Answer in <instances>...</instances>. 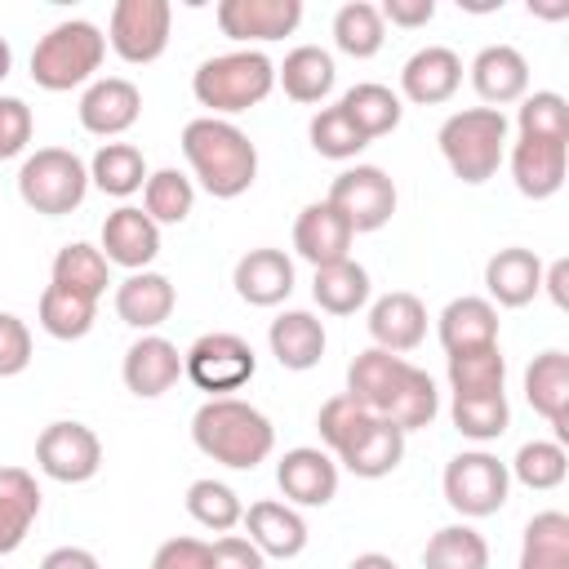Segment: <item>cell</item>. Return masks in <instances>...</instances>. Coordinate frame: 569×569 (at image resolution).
Listing matches in <instances>:
<instances>
[{"label": "cell", "mask_w": 569, "mask_h": 569, "mask_svg": "<svg viewBox=\"0 0 569 569\" xmlns=\"http://www.w3.org/2000/svg\"><path fill=\"white\" fill-rule=\"evenodd\" d=\"M338 107L351 116V124L373 142V138H382V133H391L396 124H400V116H405V107H400V93H391L387 84H378V80H365V84H351L342 98H338Z\"/></svg>", "instance_id": "obj_33"}, {"label": "cell", "mask_w": 569, "mask_h": 569, "mask_svg": "<svg viewBox=\"0 0 569 569\" xmlns=\"http://www.w3.org/2000/svg\"><path fill=\"white\" fill-rule=\"evenodd\" d=\"M93 316H98L93 298L67 289V284H53V280L44 284V293H40V329L49 338H62V342L84 338L93 329Z\"/></svg>", "instance_id": "obj_36"}, {"label": "cell", "mask_w": 569, "mask_h": 569, "mask_svg": "<svg viewBox=\"0 0 569 569\" xmlns=\"http://www.w3.org/2000/svg\"><path fill=\"white\" fill-rule=\"evenodd\" d=\"M84 191H89V169L67 147H40L18 169V196H22V204L36 209V213H44V218H62V213L80 209Z\"/></svg>", "instance_id": "obj_7"}, {"label": "cell", "mask_w": 569, "mask_h": 569, "mask_svg": "<svg viewBox=\"0 0 569 569\" xmlns=\"http://www.w3.org/2000/svg\"><path fill=\"white\" fill-rule=\"evenodd\" d=\"M565 169H569V142L556 138H516L511 147V178L516 191L529 200H547L565 187Z\"/></svg>", "instance_id": "obj_17"}, {"label": "cell", "mask_w": 569, "mask_h": 569, "mask_svg": "<svg viewBox=\"0 0 569 569\" xmlns=\"http://www.w3.org/2000/svg\"><path fill=\"white\" fill-rule=\"evenodd\" d=\"M169 27H173L169 0H116L111 22H107V44L124 62L142 67L169 49Z\"/></svg>", "instance_id": "obj_10"}, {"label": "cell", "mask_w": 569, "mask_h": 569, "mask_svg": "<svg viewBox=\"0 0 569 569\" xmlns=\"http://www.w3.org/2000/svg\"><path fill=\"white\" fill-rule=\"evenodd\" d=\"M276 89V62L262 49H231L218 58H204L191 76V93L200 107H209L218 120L258 107Z\"/></svg>", "instance_id": "obj_4"}, {"label": "cell", "mask_w": 569, "mask_h": 569, "mask_svg": "<svg viewBox=\"0 0 569 569\" xmlns=\"http://www.w3.org/2000/svg\"><path fill=\"white\" fill-rule=\"evenodd\" d=\"M449 418L467 440H498L511 427V405L502 391L498 396H453Z\"/></svg>", "instance_id": "obj_45"}, {"label": "cell", "mask_w": 569, "mask_h": 569, "mask_svg": "<svg viewBox=\"0 0 569 569\" xmlns=\"http://www.w3.org/2000/svg\"><path fill=\"white\" fill-rule=\"evenodd\" d=\"M231 284L249 307H280L293 293V262L280 249H249L236 262Z\"/></svg>", "instance_id": "obj_26"}, {"label": "cell", "mask_w": 569, "mask_h": 569, "mask_svg": "<svg viewBox=\"0 0 569 569\" xmlns=\"http://www.w3.org/2000/svg\"><path fill=\"white\" fill-rule=\"evenodd\" d=\"M507 471H511L525 489H556V485H565V476H569V453H565V445H556V440H529V445L516 449V458H511Z\"/></svg>", "instance_id": "obj_46"}, {"label": "cell", "mask_w": 569, "mask_h": 569, "mask_svg": "<svg viewBox=\"0 0 569 569\" xmlns=\"http://www.w3.org/2000/svg\"><path fill=\"white\" fill-rule=\"evenodd\" d=\"M400 458H405V431L378 418V422L365 431V440H360L347 458H338V462H342L351 476H360V480H382V476H391V471L400 467Z\"/></svg>", "instance_id": "obj_40"}, {"label": "cell", "mask_w": 569, "mask_h": 569, "mask_svg": "<svg viewBox=\"0 0 569 569\" xmlns=\"http://www.w3.org/2000/svg\"><path fill=\"white\" fill-rule=\"evenodd\" d=\"M173 284L160 271H129V280L116 284V316L129 329H156L173 316Z\"/></svg>", "instance_id": "obj_28"}, {"label": "cell", "mask_w": 569, "mask_h": 569, "mask_svg": "<svg viewBox=\"0 0 569 569\" xmlns=\"http://www.w3.org/2000/svg\"><path fill=\"white\" fill-rule=\"evenodd\" d=\"M120 378H124V387H129L133 396L156 400V396H164V391L182 378V351H178L169 338H160V333H142V338L124 351Z\"/></svg>", "instance_id": "obj_19"}, {"label": "cell", "mask_w": 569, "mask_h": 569, "mask_svg": "<svg viewBox=\"0 0 569 569\" xmlns=\"http://www.w3.org/2000/svg\"><path fill=\"white\" fill-rule=\"evenodd\" d=\"M378 13L391 27H427L436 18V0H387Z\"/></svg>", "instance_id": "obj_53"}, {"label": "cell", "mask_w": 569, "mask_h": 569, "mask_svg": "<svg viewBox=\"0 0 569 569\" xmlns=\"http://www.w3.org/2000/svg\"><path fill=\"white\" fill-rule=\"evenodd\" d=\"M347 396L360 400L373 418L400 427L405 436L431 427V418L440 413V391L431 373L382 347H369L347 365Z\"/></svg>", "instance_id": "obj_1"}, {"label": "cell", "mask_w": 569, "mask_h": 569, "mask_svg": "<svg viewBox=\"0 0 569 569\" xmlns=\"http://www.w3.org/2000/svg\"><path fill=\"white\" fill-rule=\"evenodd\" d=\"M40 516V485L22 467H0V556L18 551Z\"/></svg>", "instance_id": "obj_29"}, {"label": "cell", "mask_w": 569, "mask_h": 569, "mask_svg": "<svg viewBox=\"0 0 569 569\" xmlns=\"http://www.w3.org/2000/svg\"><path fill=\"white\" fill-rule=\"evenodd\" d=\"M142 116V93L133 80L124 76H107V80H93L80 98V124L98 138H116L124 129H133Z\"/></svg>", "instance_id": "obj_16"}, {"label": "cell", "mask_w": 569, "mask_h": 569, "mask_svg": "<svg viewBox=\"0 0 569 569\" xmlns=\"http://www.w3.org/2000/svg\"><path fill=\"white\" fill-rule=\"evenodd\" d=\"M89 182H93L98 191L124 200V196L142 191V182H147V160H142V151H138L133 142H107V147H98L93 160H89Z\"/></svg>", "instance_id": "obj_35"}, {"label": "cell", "mask_w": 569, "mask_h": 569, "mask_svg": "<svg viewBox=\"0 0 569 569\" xmlns=\"http://www.w3.org/2000/svg\"><path fill=\"white\" fill-rule=\"evenodd\" d=\"M507 382V360L498 347L449 356V391L453 396H498Z\"/></svg>", "instance_id": "obj_43"}, {"label": "cell", "mask_w": 569, "mask_h": 569, "mask_svg": "<svg viewBox=\"0 0 569 569\" xmlns=\"http://www.w3.org/2000/svg\"><path fill=\"white\" fill-rule=\"evenodd\" d=\"M191 209H196V182L187 173H178V169L147 173V182H142V213L156 227H164V222L178 227V222L191 218Z\"/></svg>", "instance_id": "obj_37"}, {"label": "cell", "mask_w": 569, "mask_h": 569, "mask_svg": "<svg viewBox=\"0 0 569 569\" xmlns=\"http://www.w3.org/2000/svg\"><path fill=\"white\" fill-rule=\"evenodd\" d=\"M369 338L373 347L400 356V351H413L422 338H427V307L418 293H382L373 307H369Z\"/></svg>", "instance_id": "obj_22"}, {"label": "cell", "mask_w": 569, "mask_h": 569, "mask_svg": "<svg viewBox=\"0 0 569 569\" xmlns=\"http://www.w3.org/2000/svg\"><path fill=\"white\" fill-rule=\"evenodd\" d=\"M485 289L498 307H525L542 289V258L533 249L507 244L485 262Z\"/></svg>", "instance_id": "obj_25"}, {"label": "cell", "mask_w": 569, "mask_h": 569, "mask_svg": "<svg viewBox=\"0 0 569 569\" xmlns=\"http://www.w3.org/2000/svg\"><path fill=\"white\" fill-rule=\"evenodd\" d=\"M53 284H67V289H76V293L98 302L107 293V284H111V262L102 258V249H93L84 240L62 244L53 253Z\"/></svg>", "instance_id": "obj_39"}, {"label": "cell", "mask_w": 569, "mask_h": 569, "mask_svg": "<svg viewBox=\"0 0 569 569\" xmlns=\"http://www.w3.org/2000/svg\"><path fill=\"white\" fill-rule=\"evenodd\" d=\"M302 22V0H222L218 27L222 36L249 44V40H284Z\"/></svg>", "instance_id": "obj_14"}, {"label": "cell", "mask_w": 569, "mask_h": 569, "mask_svg": "<svg viewBox=\"0 0 569 569\" xmlns=\"http://www.w3.org/2000/svg\"><path fill=\"white\" fill-rule=\"evenodd\" d=\"M276 485L289 507H329L338 493V462L325 449L298 445L276 462Z\"/></svg>", "instance_id": "obj_13"}, {"label": "cell", "mask_w": 569, "mask_h": 569, "mask_svg": "<svg viewBox=\"0 0 569 569\" xmlns=\"http://www.w3.org/2000/svg\"><path fill=\"white\" fill-rule=\"evenodd\" d=\"M542 284H547V293H551L556 307H569V289H565V284H569V262H565V258H556V262L542 271Z\"/></svg>", "instance_id": "obj_55"}, {"label": "cell", "mask_w": 569, "mask_h": 569, "mask_svg": "<svg viewBox=\"0 0 569 569\" xmlns=\"http://www.w3.org/2000/svg\"><path fill=\"white\" fill-rule=\"evenodd\" d=\"M31 365V329L13 316L0 311V378H13Z\"/></svg>", "instance_id": "obj_50"}, {"label": "cell", "mask_w": 569, "mask_h": 569, "mask_svg": "<svg viewBox=\"0 0 569 569\" xmlns=\"http://www.w3.org/2000/svg\"><path fill=\"white\" fill-rule=\"evenodd\" d=\"M276 80H280V89H284L293 102H320V98L333 89L338 67H333V58H329L320 44H298V49H289L284 62L276 67Z\"/></svg>", "instance_id": "obj_31"}, {"label": "cell", "mask_w": 569, "mask_h": 569, "mask_svg": "<svg viewBox=\"0 0 569 569\" xmlns=\"http://www.w3.org/2000/svg\"><path fill=\"white\" fill-rule=\"evenodd\" d=\"M36 462L58 485H84L102 467V440L84 422H71V418L49 422L36 440Z\"/></svg>", "instance_id": "obj_12"}, {"label": "cell", "mask_w": 569, "mask_h": 569, "mask_svg": "<svg viewBox=\"0 0 569 569\" xmlns=\"http://www.w3.org/2000/svg\"><path fill=\"white\" fill-rule=\"evenodd\" d=\"M182 156L191 164V178L213 196V200H236L253 187L258 178V147L249 142L244 129L218 116H196L182 129Z\"/></svg>", "instance_id": "obj_2"}, {"label": "cell", "mask_w": 569, "mask_h": 569, "mask_svg": "<svg viewBox=\"0 0 569 569\" xmlns=\"http://www.w3.org/2000/svg\"><path fill=\"white\" fill-rule=\"evenodd\" d=\"M209 569H267V556L249 538L222 533L209 542Z\"/></svg>", "instance_id": "obj_51"}, {"label": "cell", "mask_w": 569, "mask_h": 569, "mask_svg": "<svg viewBox=\"0 0 569 569\" xmlns=\"http://www.w3.org/2000/svg\"><path fill=\"white\" fill-rule=\"evenodd\" d=\"M160 253V227L138 209V204H120L116 213H107L102 222V258L129 271H147V262H156Z\"/></svg>", "instance_id": "obj_20"}, {"label": "cell", "mask_w": 569, "mask_h": 569, "mask_svg": "<svg viewBox=\"0 0 569 569\" xmlns=\"http://www.w3.org/2000/svg\"><path fill=\"white\" fill-rule=\"evenodd\" d=\"M151 569H209V542L200 538H169L156 547Z\"/></svg>", "instance_id": "obj_52"}, {"label": "cell", "mask_w": 569, "mask_h": 569, "mask_svg": "<svg viewBox=\"0 0 569 569\" xmlns=\"http://www.w3.org/2000/svg\"><path fill=\"white\" fill-rule=\"evenodd\" d=\"M311 298H316L320 311H329V316H356V311L369 302V271H365L356 258L316 267Z\"/></svg>", "instance_id": "obj_32"}, {"label": "cell", "mask_w": 569, "mask_h": 569, "mask_svg": "<svg viewBox=\"0 0 569 569\" xmlns=\"http://www.w3.org/2000/svg\"><path fill=\"white\" fill-rule=\"evenodd\" d=\"M9 67H13V49H9V40L0 36V80L9 76Z\"/></svg>", "instance_id": "obj_57"}, {"label": "cell", "mask_w": 569, "mask_h": 569, "mask_svg": "<svg viewBox=\"0 0 569 569\" xmlns=\"http://www.w3.org/2000/svg\"><path fill=\"white\" fill-rule=\"evenodd\" d=\"M182 373L213 396H227V391H240L253 373H258V356L253 347L240 338V333H200L187 351H182Z\"/></svg>", "instance_id": "obj_9"}, {"label": "cell", "mask_w": 569, "mask_h": 569, "mask_svg": "<svg viewBox=\"0 0 569 569\" xmlns=\"http://www.w3.org/2000/svg\"><path fill=\"white\" fill-rule=\"evenodd\" d=\"M440 347L445 356H458V351H480V347H498V307L489 298H453L445 311H440Z\"/></svg>", "instance_id": "obj_27"}, {"label": "cell", "mask_w": 569, "mask_h": 569, "mask_svg": "<svg viewBox=\"0 0 569 569\" xmlns=\"http://www.w3.org/2000/svg\"><path fill=\"white\" fill-rule=\"evenodd\" d=\"M373 422H378V418H373L360 400H351L347 391H342V396H329V400L320 405V413H316V431H320L325 449L333 453V462L347 458V453L365 440V431H369Z\"/></svg>", "instance_id": "obj_34"}, {"label": "cell", "mask_w": 569, "mask_h": 569, "mask_svg": "<svg viewBox=\"0 0 569 569\" xmlns=\"http://www.w3.org/2000/svg\"><path fill=\"white\" fill-rule=\"evenodd\" d=\"M440 489H445V502H449L458 516L480 520V516L502 511L507 489H511V471H507V462H498L493 453L467 449V453H453V458L445 462Z\"/></svg>", "instance_id": "obj_8"}, {"label": "cell", "mask_w": 569, "mask_h": 569, "mask_svg": "<svg viewBox=\"0 0 569 569\" xmlns=\"http://www.w3.org/2000/svg\"><path fill=\"white\" fill-rule=\"evenodd\" d=\"M307 138H311V147H316L325 160H351V156H360V151L369 147V138L351 124V116H347L338 102L311 116Z\"/></svg>", "instance_id": "obj_47"}, {"label": "cell", "mask_w": 569, "mask_h": 569, "mask_svg": "<svg viewBox=\"0 0 569 569\" xmlns=\"http://www.w3.org/2000/svg\"><path fill=\"white\" fill-rule=\"evenodd\" d=\"M436 142H440V156L453 169V178L480 187L498 173V164L507 156V116L493 107H462L440 124Z\"/></svg>", "instance_id": "obj_5"}, {"label": "cell", "mask_w": 569, "mask_h": 569, "mask_svg": "<svg viewBox=\"0 0 569 569\" xmlns=\"http://www.w3.org/2000/svg\"><path fill=\"white\" fill-rule=\"evenodd\" d=\"M387 40V22L378 13V4L369 0H347L338 13H333V44L347 53V58H373Z\"/></svg>", "instance_id": "obj_42"}, {"label": "cell", "mask_w": 569, "mask_h": 569, "mask_svg": "<svg viewBox=\"0 0 569 569\" xmlns=\"http://www.w3.org/2000/svg\"><path fill=\"white\" fill-rule=\"evenodd\" d=\"M187 511H191V520H196L200 529H209V533H231V529L240 525V516H244L236 489L222 485V480H209V476L187 485Z\"/></svg>", "instance_id": "obj_44"}, {"label": "cell", "mask_w": 569, "mask_h": 569, "mask_svg": "<svg viewBox=\"0 0 569 569\" xmlns=\"http://www.w3.org/2000/svg\"><path fill=\"white\" fill-rule=\"evenodd\" d=\"M267 342H271V356L284 369L302 373V369H316L320 365L329 338H325V325L311 311H280L271 320V329H267Z\"/></svg>", "instance_id": "obj_30"}, {"label": "cell", "mask_w": 569, "mask_h": 569, "mask_svg": "<svg viewBox=\"0 0 569 569\" xmlns=\"http://www.w3.org/2000/svg\"><path fill=\"white\" fill-rule=\"evenodd\" d=\"M462 84V58L449 44H427L400 67V93L418 107H440Z\"/></svg>", "instance_id": "obj_15"}, {"label": "cell", "mask_w": 569, "mask_h": 569, "mask_svg": "<svg viewBox=\"0 0 569 569\" xmlns=\"http://www.w3.org/2000/svg\"><path fill=\"white\" fill-rule=\"evenodd\" d=\"M36 133V120H31V107L22 98H4L0 93V160H13L27 151Z\"/></svg>", "instance_id": "obj_49"}, {"label": "cell", "mask_w": 569, "mask_h": 569, "mask_svg": "<svg viewBox=\"0 0 569 569\" xmlns=\"http://www.w3.org/2000/svg\"><path fill=\"white\" fill-rule=\"evenodd\" d=\"M516 129H520V138H556V142H569V102L556 89L525 93L520 98V111H516Z\"/></svg>", "instance_id": "obj_48"}, {"label": "cell", "mask_w": 569, "mask_h": 569, "mask_svg": "<svg viewBox=\"0 0 569 569\" xmlns=\"http://www.w3.org/2000/svg\"><path fill=\"white\" fill-rule=\"evenodd\" d=\"M191 440L204 458L231 467V471H253L258 462L271 458L276 449V427L262 409L236 396H213L196 409L191 418Z\"/></svg>", "instance_id": "obj_3"}, {"label": "cell", "mask_w": 569, "mask_h": 569, "mask_svg": "<svg viewBox=\"0 0 569 569\" xmlns=\"http://www.w3.org/2000/svg\"><path fill=\"white\" fill-rule=\"evenodd\" d=\"M240 520H244V529H249V542H253L262 556L293 560V556L307 547V520H302L298 507H289V502L262 498V502H253Z\"/></svg>", "instance_id": "obj_24"}, {"label": "cell", "mask_w": 569, "mask_h": 569, "mask_svg": "<svg viewBox=\"0 0 569 569\" xmlns=\"http://www.w3.org/2000/svg\"><path fill=\"white\" fill-rule=\"evenodd\" d=\"M525 396L551 422L556 445L569 440V356L565 351L551 347V351L533 356V365L525 369Z\"/></svg>", "instance_id": "obj_23"}, {"label": "cell", "mask_w": 569, "mask_h": 569, "mask_svg": "<svg viewBox=\"0 0 569 569\" xmlns=\"http://www.w3.org/2000/svg\"><path fill=\"white\" fill-rule=\"evenodd\" d=\"M107 58V36L84 22V18H67L58 27H49L36 49H31V80L49 93H62V89H76L84 84Z\"/></svg>", "instance_id": "obj_6"}, {"label": "cell", "mask_w": 569, "mask_h": 569, "mask_svg": "<svg viewBox=\"0 0 569 569\" xmlns=\"http://www.w3.org/2000/svg\"><path fill=\"white\" fill-rule=\"evenodd\" d=\"M351 240H356V231L347 227V218L329 200H311L293 222V249L311 267H329V262L351 258Z\"/></svg>", "instance_id": "obj_18"}, {"label": "cell", "mask_w": 569, "mask_h": 569, "mask_svg": "<svg viewBox=\"0 0 569 569\" xmlns=\"http://www.w3.org/2000/svg\"><path fill=\"white\" fill-rule=\"evenodd\" d=\"M520 569H569V516L565 511H538L525 525Z\"/></svg>", "instance_id": "obj_38"}, {"label": "cell", "mask_w": 569, "mask_h": 569, "mask_svg": "<svg viewBox=\"0 0 569 569\" xmlns=\"http://www.w3.org/2000/svg\"><path fill=\"white\" fill-rule=\"evenodd\" d=\"M325 200L360 236V231H378V227L391 222V213H396V182L378 164H351V169H342L329 182V196Z\"/></svg>", "instance_id": "obj_11"}, {"label": "cell", "mask_w": 569, "mask_h": 569, "mask_svg": "<svg viewBox=\"0 0 569 569\" xmlns=\"http://www.w3.org/2000/svg\"><path fill=\"white\" fill-rule=\"evenodd\" d=\"M347 569H400L391 556H382V551H365V556H356Z\"/></svg>", "instance_id": "obj_56"}, {"label": "cell", "mask_w": 569, "mask_h": 569, "mask_svg": "<svg viewBox=\"0 0 569 569\" xmlns=\"http://www.w3.org/2000/svg\"><path fill=\"white\" fill-rule=\"evenodd\" d=\"M422 569H489V542L471 525H445L427 538Z\"/></svg>", "instance_id": "obj_41"}, {"label": "cell", "mask_w": 569, "mask_h": 569, "mask_svg": "<svg viewBox=\"0 0 569 569\" xmlns=\"http://www.w3.org/2000/svg\"><path fill=\"white\" fill-rule=\"evenodd\" d=\"M40 569H102V565H98V556L84 551V547H53V551L40 560Z\"/></svg>", "instance_id": "obj_54"}, {"label": "cell", "mask_w": 569, "mask_h": 569, "mask_svg": "<svg viewBox=\"0 0 569 569\" xmlns=\"http://www.w3.org/2000/svg\"><path fill=\"white\" fill-rule=\"evenodd\" d=\"M471 84L480 93L485 107H507V102H520L529 93V62L520 49L511 44H485L476 58H471Z\"/></svg>", "instance_id": "obj_21"}]
</instances>
